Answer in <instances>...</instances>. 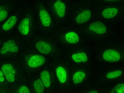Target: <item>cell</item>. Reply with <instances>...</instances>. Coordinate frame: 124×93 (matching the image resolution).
<instances>
[{"instance_id":"6da1fadb","label":"cell","mask_w":124,"mask_h":93,"mask_svg":"<svg viewBox=\"0 0 124 93\" xmlns=\"http://www.w3.org/2000/svg\"><path fill=\"white\" fill-rule=\"evenodd\" d=\"M102 58L103 60L107 62H116L120 60L121 56L120 53L116 51L108 49L103 53Z\"/></svg>"},{"instance_id":"7a4b0ae2","label":"cell","mask_w":124,"mask_h":93,"mask_svg":"<svg viewBox=\"0 0 124 93\" xmlns=\"http://www.w3.org/2000/svg\"><path fill=\"white\" fill-rule=\"evenodd\" d=\"M19 48L16 43L13 40H9L4 43L0 50V53L2 54L14 53L17 52Z\"/></svg>"},{"instance_id":"3957f363","label":"cell","mask_w":124,"mask_h":93,"mask_svg":"<svg viewBox=\"0 0 124 93\" xmlns=\"http://www.w3.org/2000/svg\"><path fill=\"white\" fill-rule=\"evenodd\" d=\"M1 70L4 76L9 83H13L15 81V70L12 65L10 64H3L1 67Z\"/></svg>"},{"instance_id":"277c9868","label":"cell","mask_w":124,"mask_h":93,"mask_svg":"<svg viewBox=\"0 0 124 93\" xmlns=\"http://www.w3.org/2000/svg\"><path fill=\"white\" fill-rule=\"evenodd\" d=\"M46 61L45 57L39 55L31 56L27 61L28 66L32 68H37L43 65Z\"/></svg>"},{"instance_id":"5b68a950","label":"cell","mask_w":124,"mask_h":93,"mask_svg":"<svg viewBox=\"0 0 124 93\" xmlns=\"http://www.w3.org/2000/svg\"><path fill=\"white\" fill-rule=\"evenodd\" d=\"M89 29L91 31L97 34H104L107 31V28L103 23L99 21L94 22L90 24Z\"/></svg>"},{"instance_id":"8992f818","label":"cell","mask_w":124,"mask_h":93,"mask_svg":"<svg viewBox=\"0 0 124 93\" xmlns=\"http://www.w3.org/2000/svg\"><path fill=\"white\" fill-rule=\"evenodd\" d=\"M92 16V12L90 9H86L79 14L75 18L77 23L82 24L89 20Z\"/></svg>"},{"instance_id":"52a82bcc","label":"cell","mask_w":124,"mask_h":93,"mask_svg":"<svg viewBox=\"0 0 124 93\" xmlns=\"http://www.w3.org/2000/svg\"><path fill=\"white\" fill-rule=\"evenodd\" d=\"M35 46L38 51L42 54H48L51 52L52 50L51 45L43 41L38 42L36 44Z\"/></svg>"},{"instance_id":"ba28073f","label":"cell","mask_w":124,"mask_h":93,"mask_svg":"<svg viewBox=\"0 0 124 93\" xmlns=\"http://www.w3.org/2000/svg\"><path fill=\"white\" fill-rule=\"evenodd\" d=\"M54 9L56 14L60 17H63L66 13V6L60 0H58L54 4Z\"/></svg>"},{"instance_id":"9c48e42d","label":"cell","mask_w":124,"mask_h":93,"mask_svg":"<svg viewBox=\"0 0 124 93\" xmlns=\"http://www.w3.org/2000/svg\"><path fill=\"white\" fill-rule=\"evenodd\" d=\"M30 19L28 17L24 18L18 26V30L20 33L24 35H28L29 32Z\"/></svg>"},{"instance_id":"30bf717a","label":"cell","mask_w":124,"mask_h":93,"mask_svg":"<svg viewBox=\"0 0 124 93\" xmlns=\"http://www.w3.org/2000/svg\"><path fill=\"white\" fill-rule=\"evenodd\" d=\"M40 19L44 26H49L51 23V19L48 13L45 9H41L39 12Z\"/></svg>"},{"instance_id":"8fae6325","label":"cell","mask_w":124,"mask_h":93,"mask_svg":"<svg viewBox=\"0 0 124 93\" xmlns=\"http://www.w3.org/2000/svg\"><path fill=\"white\" fill-rule=\"evenodd\" d=\"M118 10L116 7H110L104 9L102 13V16L105 19H110L116 16Z\"/></svg>"},{"instance_id":"7c38bea8","label":"cell","mask_w":124,"mask_h":93,"mask_svg":"<svg viewBox=\"0 0 124 93\" xmlns=\"http://www.w3.org/2000/svg\"><path fill=\"white\" fill-rule=\"evenodd\" d=\"M56 74L60 83L64 84L66 82L67 80V74L66 71L63 67H58L56 69Z\"/></svg>"},{"instance_id":"4fadbf2b","label":"cell","mask_w":124,"mask_h":93,"mask_svg":"<svg viewBox=\"0 0 124 93\" xmlns=\"http://www.w3.org/2000/svg\"><path fill=\"white\" fill-rule=\"evenodd\" d=\"M65 39L68 43L71 44L77 43L79 41V37L77 34L73 31H70L66 34Z\"/></svg>"},{"instance_id":"5bb4252c","label":"cell","mask_w":124,"mask_h":93,"mask_svg":"<svg viewBox=\"0 0 124 93\" xmlns=\"http://www.w3.org/2000/svg\"><path fill=\"white\" fill-rule=\"evenodd\" d=\"M71 58L74 62L77 63H85L88 59L87 55L84 52L74 53L72 55Z\"/></svg>"},{"instance_id":"9a60e30c","label":"cell","mask_w":124,"mask_h":93,"mask_svg":"<svg viewBox=\"0 0 124 93\" xmlns=\"http://www.w3.org/2000/svg\"><path fill=\"white\" fill-rule=\"evenodd\" d=\"M40 79L46 88H49L51 85V77L49 72L46 70L43 71L41 73Z\"/></svg>"},{"instance_id":"2e32d148","label":"cell","mask_w":124,"mask_h":93,"mask_svg":"<svg viewBox=\"0 0 124 93\" xmlns=\"http://www.w3.org/2000/svg\"><path fill=\"white\" fill-rule=\"evenodd\" d=\"M86 74L83 71H79L76 72L73 76V81L75 85L80 84L86 77Z\"/></svg>"},{"instance_id":"e0dca14e","label":"cell","mask_w":124,"mask_h":93,"mask_svg":"<svg viewBox=\"0 0 124 93\" xmlns=\"http://www.w3.org/2000/svg\"><path fill=\"white\" fill-rule=\"evenodd\" d=\"M17 21V18L16 16H12L2 26V28L5 31L10 30L15 25Z\"/></svg>"},{"instance_id":"ac0fdd59","label":"cell","mask_w":124,"mask_h":93,"mask_svg":"<svg viewBox=\"0 0 124 93\" xmlns=\"http://www.w3.org/2000/svg\"><path fill=\"white\" fill-rule=\"evenodd\" d=\"M33 87L36 93H43L45 86L41 80L39 79L33 83Z\"/></svg>"},{"instance_id":"d6986e66","label":"cell","mask_w":124,"mask_h":93,"mask_svg":"<svg viewBox=\"0 0 124 93\" xmlns=\"http://www.w3.org/2000/svg\"><path fill=\"white\" fill-rule=\"evenodd\" d=\"M122 74V71L121 70H116L108 73L106 75V77L108 79H114L120 76Z\"/></svg>"},{"instance_id":"ffe728a7","label":"cell","mask_w":124,"mask_h":93,"mask_svg":"<svg viewBox=\"0 0 124 93\" xmlns=\"http://www.w3.org/2000/svg\"><path fill=\"white\" fill-rule=\"evenodd\" d=\"M8 12L2 8H0V22L4 20L8 16Z\"/></svg>"},{"instance_id":"44dd1931","label":"cell","mask_w":124,"mask_h":93,"mask_svg":"<svg viewBox=\"0 0 124 93\" xmlns=\"http://www.w3.org/2000/svg\"><path fill=\"white\" fill-rule=\"evenodd\" d=\"M114 90L116 93H124V84L121 83L116 85Z\"/></svg>"},{"instance_id":"7402d4cb","label":"cell","mask_w":124,"mask_h":93,"mask_svg":"<svg viewBox=\"0 0 124 93\" xmlns=\"http://www.w3.org/2000/svg\"><path fill=\"white\" fill-rule=\"evenodd\" d=\"M18 93H30V92L27 87L22 86L19 88Z\"/></svg>"},{"instance_id":"603a6c76","label":"cell","mask_w":124,"mask_h":93,"mask_svg":"<svg viewBox=\"0 0 124 93\" xmlns=\"http://www.w3.org/2000/svg\"><path fill=\"white\" fill-rule=\"evenodd\" d=\"M4 80V77L3 74L1 70H0V82H3Z\"/></svg>"},{"instance_id":"cb8c5ba5","label":"cell","mask_w":124,"mask_h":93,"mask_svg":"<svg viewBox=\"0 0 124 93\" xmlns=\"http://www.w3.org/2000/svg\"><path fill=\"white\" fill-rule=\"evenodd\" d=\"M87 93H98L97 91L93 90H92L89 91V92H88Z\"/></svg>"},{"instance_id":"d4e9b609","label":"cell","mask_w":124,"mask_h":93,"mask_svg":"<svg viewBox=\"0 0 124 93\" xmlns=\"http://www.w3.org/2000/svg\"><path fill=\"white\" fill-rule=\"evenodd\" d=\"M106 1H116L120 0H105Z\"/></svg>"},{"instance_id":"484cf974","label":"cell","mask_w":124,"mask_h":93,"mask_svg":"<svg viewBox=\"0 0 124 93\" xmlns=\"http://www.w3.org/2000/svg\"></svg>"}]
</instances>
